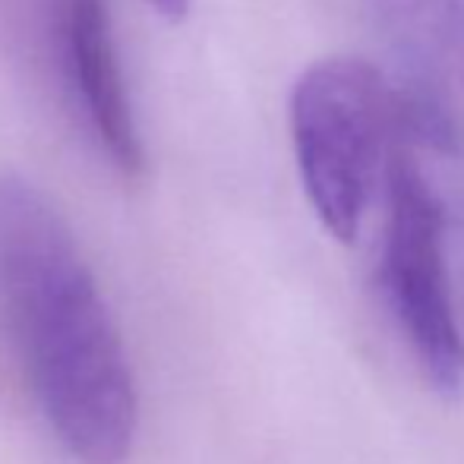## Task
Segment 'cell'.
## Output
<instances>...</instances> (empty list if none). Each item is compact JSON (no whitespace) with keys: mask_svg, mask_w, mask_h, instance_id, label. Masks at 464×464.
I'll return each instance as SVG.
<instances>
[{"mask_svg":"<svg viewBox=\"0 0 464 464\" xmlns=\"http://www.w3.org/2000/svg\"><path fill=\"white\" fill-rule=\"evenodd\" d=\"M0 306L48 427L80 464H123L140 398L111 306L61 208L0 174Z\"/></svg>","mask_w":464,"mask_h":464,"instance_id":"6da1fadb","label":"cell"},{"mask_svg":"<svg viewBox=\"0 0 464 464\" xmlns=\"http://www.w3.org/2000/svg\"><path fill=\"white\" fill-rule=\"evenodd\" d=\"M398 123L385 168V231L379 281L404 342L436 389L459 392L464 344L452 287V196L455 165Z\"/></svg>","mask_w":464,"mask_h":464,"instance_id":"7a4b0ae2","label":"cell"},{"mask_svg":"<svg viewBox=\"0 0 464 464\" xmlns=\"http://www.w3.org/2000/svg\"><path fill=\"white\" fill-rule=\"evenodd\" d=\"M287 121L313 212L332 237L354 244L398 140V108L382 73L361 57H323L294 82Z\"/></svg>","mask_w":464,"mask_h":464,"instance_id":"3957f363","label":"cell"},{"mask_svg":"<svg viewBox=\"0 0 464 464\" xmlns=\"http://www.w3.org/2000/svg\"><path fill=\"white\" fill-rule=\"evenodd\" d=\"M382 54L398 123L417 142L464 159V0H354Z\"/></svg>","mask_w":464,"mask_h":464,"instance_id":"277c9868","label":"cell"},{"mask_svg":"<svg viewBox=\"0 0 464 464\" xmlns=\"http://www.w3.org/2000/svg\"><path fill=\"white\" fill-rule=\"evenodd\" d=\"M57 42L70 95L92 142L121 174H142L146 142L117 51L111 0H61Z\"/></svg>","mask_w":464,"mask_h":464,"instance_id":"5b68a950","label":"cell"},{"mask_svg":"<svg viewBox=\"0 0 464 464\" xmlns=\"http://www.w3.org/2000/svg\"><path fill=\"white\" fill-rule=\"evenodd\" d=\"M149 6H152L155 13H161L165 19H171V23H178V19H184L189 13V6H193V0H146Z\"/></svg>","mask_w":464,"mask_h":464,"instance_id":"8992f818","label":"cell"}]
</instances>
